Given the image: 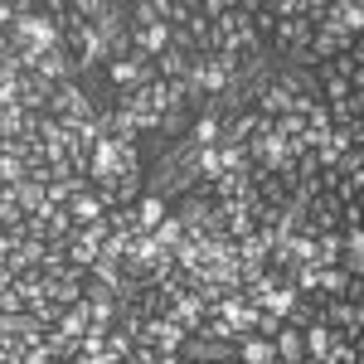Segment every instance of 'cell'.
<instances>
[{"instance_id": "obj_1", "label": "cell", "mask_w": 364, "mask_h": 364, "mask_svg": "<svg viewBox=\"0 0 364 364\" xmlns=\"http://www.w3.org/2000/svg\"><path fill=\"white\" fill-rule=\"evenodd\" d=\"M321 326H331L336 336H345L350 345H360V340H364V306L345 301V296H336V301H321Z\"/></svg>"}, {"instance_id": "obj_2", "label": "cell", "mask_w": 364, "mask_h": 364, "mask_svg": "<svg viewBox=\"0 0 364 364\" xmlns=\"http://www.w3.org/2000/svg\"><path fill=\"white\" fill-rule=\"evenodd\" d=\"M49 97H54V87L44 83L39 73H25L20 78V112L25 117H44L49 112Z\"/></svg>"}, {"instance_id": "obj_3", "label": "cell", "mask_w": 364, "mask_h": 364, "mask_svg": "<svg viewBox=\"0 0 364 364\" xmlns=\"http://www.w3.org/2000/svg\"><path fill=\"white\" fill-rule=\"evenodd\" d=\"M166 219H170V199H161V195L146 190V195L136 199V228H141V233H156Z\"/></svg>"}, {"instance_id": "obj_4", "label": "cell", "mask_w": 364, "mask_h": 364, "mask_svg": "<svg viewBox=\"0 0 364 364\" xmlns=\"http://www.w3.org/2000/svg\"><path fill=\"white\" fill-rule=\"evenodd\" d=\"M34 73H39V78H44L49 87H58V83H73V78H78V73H73V58L63 54V49H49V54L39 58V68H34Z\"/></svg>"}, {"instance_id": "obj_5", "label": "cell", "mask_w": 364, "mask_h": 364, "mask_svg": "<svg viewBox=\"0 0 364 364\" xmlns=\"http://www.w3.org/2000/svg\"><path fill=\"white\" fill-rule=\"evenodd\" d=\"M252 112L267 117V122H277L282 112H291V92H287L282 83H267L262 92H257V97H252Z\"/></svg>"}, {"instance_id": "obj_6", "label": "cell", "mask_w": 364, "mask_h": 364, "mask_svg": "<svg viewBox=\"0 0 364 364\" xmlns=\"http://www.w3.org/2000/svg\"><path fill=\"white\" fill-rule=\"evenodd\" d=\"M156 73H161V83H185L190 78V54L170 44L166 54H156Z\"/></svg>"}, {"instance_id": "obj_7", "label": "cell", "mask_w": 364, "mask_h": 364, "mask_svg": "<svg viewBox=\"0 0 364 364\" xmlns=\"http://www.w3.org/2000/svg\"><path fill=\"white\" fill-rule=\"evenodd\" d=\"M272 350H277L282 364H301V360H306V336H301L296 326H282L277 340H272Z\"/></svg>"}, {"instance_id": "obj_8", "label": "cell", "mask_w": 364, "mask_h": 364, "mask_svg": "<svg viewBox=\"0 0 364 364\" xmlns=\"http://www.w3.org/2000/svg\"><path fill=\"white\" fill-rule=\"evenodd\" d=\"M68 214H73V224H78V228L97 224V219H107V209H102V199L92 195V190H83V195H73V199H68Z\"/></svg>"}, {"instance_id": "obj_9", "label": "cell", "mask_w": 364, "mask_h": 364, "mask_svg": "<svg viewBox=\"0 0 364 364\" xmlns=\"http://www.w3.org/2000/svg\"><path fill=\"white\" fill-rule=\"evenodd\" d=\"M331 20H336L345 34L360 39V34H364V5H360V0H331Z\"/></svg>"}, {"instance_id": "obj_10", "label": "cell", "mask_w": 364, "mask_h": 364, "mask_svg": "<svg viewBox=\"0 0 364 364\" xmlns=\"http://www.w3.org/2000/svg\"><path fill=\"white\" fill-rule=\"evenodd\" d=\"M87 326H92V306L87 301H78V306H68L63 316H58V336H68V340H83L87 336Z\"/></svg>"}, {"instance_id": "obj_11", "label": "cell", "mask_w": 364, "mask_h": 364, "mask_svg": "<svg viewBox=\"0 0 364 364\" xmlns=\"http://www.w3.org/2000/svg\"><path fill=\"white\" fill-rule=\"evenodd\" d=\"M102 73H107V83H112V92H127V87H141V73H136V54H132V58H112V63H102Z\"/></svg>"}, {"instance_id": "obj_12", "label": "cell", "mask_w": 364, "mask_h": 364, "mask_svg": "<svg viewBox=\"0 0 364 364\" xmlns=\"http://www.w3.org/2000/svg\"><path fill=\"white\" fill-rule=\"evenodd\" d=\"M151 238H156V248H166V252H175V248H185V243H190V238H195V233H190V228L180 224V219H175V214H170L166 224L156 228V233H151Z\"/></svg>"}, {"instance_id": "obj_13", "label": "cell", "mask_w": 364, "mask_h": 364, "mask_svg": "<svg viewBox=\"0 0 364 364\" xmlns=\"http://www.w3.org/2000/svg\"><path fill=\"white\" fill-rule=\"evenodd\" d=\"M112 195H117L112 209H136V199L146 195V175H122V180H112Z\"/></svg>"}, {"instance_id": "obj_14", "label": "cell", "mask_w": 364, "mask_h": 364, "mask_svg": "<svg viewBox=\"0 0 364 364\" xmlns=\"http://www.w3.org/2000/svg\"><path fill=\"white\" fill-rule=\"evenodd\" d=\"M190 122H195L190 112H161L156 136H161V141H185V136H190Z\"/></svg>"}, {"instance_id": "obj_15", "label": "cell", "mask_w": 364, "mask_h": 364, "mask_svg": "<svg viewBox=\"0 0 364 364\" xmlns=\"http://www.w3.org/2000/svg\"><path fill=\"white\" fill-rule=\"evenodd\" d=\"M132 311H141L146 321H166V316H170V301L156 291V287H141V296H136V306H132Z\"/></svg>"}, {"instance_id": "obj_16", "label": "cell", "mask_w": 364, "mask_h": 364, "mask_svg": "<svg viewBox=\"0 0 364 364\" xmlns=\"http://www.w3.org/2000/svg\"><path fill=\"white\" fill-rule=\"evenodd\" d=\"M15 291L25 296L29 306H34V301H44V296H49V277L34 267V272H25V277H15Z\"/></svg>"}, {"instance_id": "obj_17", "label": "cell", "mask_w": 364, "mask_h": 364, "mask_svg": "<svg viewBox=\"0 0 364 364\" xmlns=\"http://www.w3.org/2000/svg\"><path fill=\"white\" fill-rule=\"evenodd\" d=\"M44 233H49V243H68V238H78V224H73L68 209H54L49 224H44Z\"/></svg>"}, {"instance_id": "obj_18", "label": "cell", "mask_w": 364, "mask_h": 364, "mask_svg": "<svg viewBox=\"0 0 364 364\" xmlns=\"http://www.w3.org/2000/svg\"><path fill=\"white\" fill-rule=\"evenodd\" d=\"M20 224H25V209H20V195H15V190L5 185V190H0V228H20Z\"/></svg>"}, {"instance_id": "obj_19", "label": "cell", "mask_w": 364, "mask_h": 364, "mask_svg": "<svg viewBox=\"0 0 364 364\" xmlns=\"http://www.w3.org/2000/svg\"><path fill=\"white\" fill-rule=\"evenodd\" d=\"M190 141H195L199 151H204V146H219V122H214V117H204V112H199L195 122H190Z\"/></svg>"}, {"instance_id": "obj_20", "label": "cell", "mask_w": 364, "mask_h": 364, "mask_svg": "<svg viewBox=\"0 0 364 364\" xmlns=\"http://www.w3.org/2000/svg\"><path fill=\"white\" fill-rule=\"evenodd\" d=\"M63 267H68V243H49L44 257H39V272H44V277H58Z\"/></svg>"}, {"instance_id": "obj_21", "label": "cell", "mask_w": 364, "mask_h": 364, "mask_svg": "<svg viewBox=\"0 0 364 364\" xmlns=\"http://www.w3.org/2000/svg\"><path fill=\"white\" fill-rule=\"evenodd\" d=\"M107 228L122 233V238H127V233H141L136 228V209H107Z\"/></svg>"}, {"instance_id": "obj_22", "label": "cell", "mask_w": 364, "mask_h": 364, "mask_svg": "<svg viewBox=\"0 0 364 364\" xmlns=\"http://www.w3.org/2000/svg\"><path fill=\"white\" fill-rule=\"evenodd\" d=\"M68 262L87 272V267L97 262V248H92V243H83V238H68Z\"/></svg>"}, {"instance_id": "obj_23", "label": "cell", "mask_w": 364, "mask_h": 364, "mask_svg": "<svg viewBox=\"0 0 364 364\" xmlns=\"http://www.w3.org/2000/svg\"><path fill=\"white\" fill-rule=\"evenodd\" d=\"M282 326H287L282 316H272V311H257V321H252V336H257V340H277Z\"/></svg>"}, {"instance_id": "obj_24", "label": "cell", "mask_w": 364, "mask_h": 364, "mask_svg": "<svg viewBox=\"0 0 364 364\" xmlns=\"http://www.w3.org/2000/svg\"><path fill=\"white\" fill-rule=\"evenodd\" d=\"M132 350H136V340H127L122 331H112V336H107V355H112L117 364H122V360H132Z\"/></svg>"}, {"instance_id": "obj_25", "label": "cell", "mask_w": 364, "mask_h": 364, "mask_svg": "<svg viewBox=\"0 0 364 364\" xmlns=\"http://www.w3.org/2000/svg\"><path fill=\"white\" fill-rule=\"evenodd\" d=\"M25 311H29V301L15 291V287H10V291H0V316H25Z\"/></svg>"}, {"instance_id": "obj_26", "label": "cell", "mask_w": 364, "mask_h": 364, "mask_svg": "<svg viewBox=\"0 0 364 364\" xmlns=\"http://www.w3.org/2000/svg\"><path fill=\"white\" fill-rule=\"evenodd\" d=\"M15 364H54V355H49L44 345H29V350H25V355H20Z\"/></svg>"}, {"instance_id": "obj_27", "label": "cell", "mask_w": 364, "mask_h": 364, "mask_svg": "<svg viewBox=\"0 0 364 364\" xmlns=\"http://www.w3.org/2000/svg\"><path fill=\"white\" fill-rule=\"evenodd\" d=\"M10 287H15V277H10V272L0 267V291H10Z\"/></svg>"}, {"instance_id": "obj_28", "label": "cell", "mask_w": 364, "mask_h": 364, "mask_svg": "<svg viewBox=\"0 0 364 364\" xmlns=\"http://www.w3.org/2000/svg\"><path fill=\"white\" fill-rule=\"evenodd\" d=\"M0 364H15V355H0Z\"/></svg>"}, {"instance_id": "obj_29", "label": "cell", "mask_w": 364, "mask_h": 364, "mask_svg": "<svg viewBox=\"0 0 364 364\" xmlns=\"http://www.w3.org/2000/svg\"><path fill=\"white\" fill-rule=\"evenodd\" d=\"M0 136H5V112H0Z\"/></svg>"}, {"instance_id": "obj_30", "label": "cell", "mask_w": 364, "mask_h": 364, "mask_svg": "<svg viewBox=\"0 0 364 364\" xmlns=\"http://www.w3.org/2000/svg\"><path fill=\"white\" fill-rule=\"evenodd\" d=\"M54 364H63V360H54Z\"/></svg>"}]
</instances>
